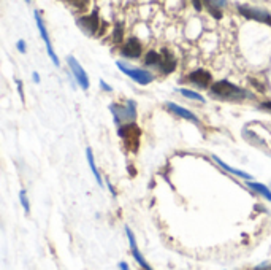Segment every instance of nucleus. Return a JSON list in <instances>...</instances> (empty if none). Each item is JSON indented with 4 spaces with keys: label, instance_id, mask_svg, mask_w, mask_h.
Returning a JSON list of instances; mask_svg holds the SVG:
<instances>
[{
    "label": "nucleus",
    "instance_id": "nucleus-1",
    "mask_svg": "<svg viewBox=\"0 0 271 270\" xmlns=\"http://www.w3.org/2000/svg\"><path fill=\"white\" fill-rule=\"evenodd\" d=\"M211 92L220 99H241L243 95H249L244 89H241L230 81H216L211 86Z\"/></svg>",
    "mask_w": 271,
    "mask_h": 270
},
{
    "label": "nucleus",
    "instance_id": "nucleus-2",
    "mask_svg": "<svg viewBox=\"0 0 271 270\" xmlns=\"http://www.w3.org/2000/svg\"><path fill=\"white\" fill-rule=\"evenodd\" d=\"M118 134L120 135V139H124L125 142V148H129L132 153L138 151V146H140V135L141 130L135 123L125 124L122 127H119Z\"/></svg>",
    "mask_w": 271,
    "mask_h": 270
},
{
    "label": "nucleus",
    "instance_id": "nucleus-3",
    "mask_svg": "<svg viewBox=\"0 0 271 270\" xmlns=\"http://www.w3.org/2000/svg\"><path fill=\"white\" fill-rule=\"evenodd\" d=\"M110 108H111L114 123L116 124H122V123L130 124L136 118V107H135V102H132V100L127 102V107H120L118 104H114Z\"/></svg>",
    "mask_w": 271,
    "mask_h": 270
},
{
    "label": "nucleus",
    "instance_id": "nucleus-4",
    "mask_svg": "<svg viewBox=\"0 0 271 270\" xmlns=\"http://www.w3.org/2000/svg\"><path fill=\"white\" fill-rule=\"evenodd\" d=\"M116 65L119 67V70L122 72V73H125L127 76H130L132 80H134L135 83H138V85L141 86H146L149 85L151 81H152V73H149V72L143 70V69H135V67H130V65H125L124 62H116Z\"/></svg>",
    "mask_w": 271,
    "mask_h": 270
},
{
    "label": "nucleus",
    "instance_id": "nucleus-5",
    "mask_svg": "<svg viewBox=\"0 0 271 270\" xmlns=\"http://www.w3.org/2000/svg\"><path fill=\"white\" fill-rule=\"evenodd\" d=\"M34 15H35V21H37V27H38V31H40V34H41V38H43L45 45H46V51H48V56L51 57V61L54 62V65H56V67H59V65H60V61H59L57 54H56V51H54V48H52V45H51L50 35H48L46 26H45L43 19H41V15L38 13V11H35Z\"/></svg>",
    "mask_w": 271,
    "mask_h": 270
},
{
    "label": "nucleus",
    "instance_id": "nucleus-6",
    "mask_svg": "<svg viewBox=\"0 0 271 270\" xmlns=\"http://www.w3.org/2000/svg\"><path fill=\"white\" fill-rule=\"evenodd\" d=\"M67 64H68V67L71 70V73H73L78 85H80L83 89H87L89 88V76H87L86 72H84V69L81 67V64L78 62L73 56L67 57Z\"/></svg>",
    "mask_w": 271,
    "mask_h": 270
},
{
    "label": "nucleus",
    "instance_id": "nucleus-7",
    "mask_svg": "<svg viewBox=\"0 0 271 270\" xmlns=\"http://www.w3.org/2000/svg\"><path fill=\"white\" fill-rule=\"evenodd\" d=\"M238 10H239V13L248 18V19L271 24V15L268 13V11L262 10V8H257V7L252 8V7H246V5H239Z\"/></svg>",
    "mask_w": 271,
    "mask_h": 270
},
{
    "label": "nucleus",
    "instance_id": "nucleus-8",
    "mask_svg": "<svg viewBox=\"0 0 271 270\" xmlns=\"http://www.w3.org/2000/svg\"><path fill=\"white\" fill-rule=\"evenodd\" d=\"M125 232H127V237H129V243H130V250H132V254H134L135 261L140 264V266L144 269V270H152V267L149 266V264L146 262V259L143 257V254L140 253V250H138L136 247V240H135V235L134 232H132V229L129 226H125Z\"/></svg>",
    "mask_w": 271,
    "mask_h": 270
},
{
    "label": "nucleus",
    "instance_id": "nucleus-9",
    "mask_svg": "<svg viewBox=\"0 0 271 270\" xmlns=\"http://www.w3.org/2000/svg\"><path fill=\"white\" fill-rule=\"evenodd\" d=\"M78 24L86 31L87 34H95L99 31V26H100V19H99V10H94L92 15L89 16H83L80 18V21H78Z\"/></svg>",
    "mask_w": 271,
    "mask_h": 270
},
{
    "label": "nucleus",
    "instance_id": "nucleus-10",
    "mask_svg": "<svg viewBox=\"0 0 271 270\" xmlns=\"http://www.w3.org/2000/svg\"><path fill=\"white\" fill-rule=\"evenodd\" d=\"M187 80L190 83H194L195 86L204 89V88H208L211 80H213V76H211V73H209L208 70L200 69V70H195V72H192V73H189L187 75Z\"/></svg>",
    "mask_w": 271,
    "mask_h": 270
},
{
    "label": "nucleus",
    "instance_id": "nucleus-11",
    "mask_svg": "<svg viewBox=\"0 0 271 270\" xmlns=\"http://www.w3.org/2000/svg\"><path fill=\"white\" fill-rule=\"evenodd\" d=\"M120 53H122V56H127V57H138L141 54V43L140 40L132 37L127 40V43H125V46L120 50Z\"/></svg>",
    "mask_w": 271,
    "mask_h": 270
},
{
    "label": "nucleus",
    "instance_id": "nucleus-12",
    "mask_svg": "<svg viewBox=\"0 0 271 270\" xmlns=\"http://www.w3.org/2000/svg\"><path fill=\"white\" fill-rule=\"evenodd\" d=\"M167 108H168V110H171V111L174 113V115H178V116L184 118V119H189V121L198 123V118H197L190 110H187V108L181 107V105H178V104H173V102H168Z\"/></svg>",
    "mask_w": 271,
    "mask_h": 270
},
{
    "label": "nucleus",
    "instance_id": "nucleus-13",
    "mask_svg": "<svg viewBox=\"0 0 271 270\" xmlns=\"http://www.w3.org/2000/svg\"><path fill=\"white\" fill-rule=\"evenodd\" d=\"M86 156H87V162H89L90 170H92V173H94L95 181H97L99 186H103V180H102L100 173H99V169H97V165H95V159H94V151H92V148H89V146L86 148Z\"/></svg>",
    "mask_w": 271,
    "mask_h": 270
},
{
    "label": "nucleus",
    "instance_id": "nucleus-14",
    "mask_svg": "<svg viewBox=\"0 0 271 270\" xmlns=\"http://www.w3.org/2000/svg\"><path fill=\"white\" fill-rule=\"evenodd\" d=\"M213 159L216 161V162H218V164L222 167V169H224V170H227V172H230V173H233V175L235 177H239V178H246V180H251L252 177L249 175V173H246V172H243V170H238V169H233V167H230V165H228V164H225V162L224 161H222L220 158H218V156H213Z\"/></svg>",
    "mask_w": 271,
    "mask_h": 270
},
{
    "label": "nucleus",
    "instance_id": "nucleus-15",
    "mask_svg": "<svg viewBox=\"0 0 271 270\" xmlns=\"http://www.w3.org/2000/svg\"><path fill=\"white\" fill-rule=\"evenodd\" d=\"M248 186H249L251 189L257 191V193L260 194V196H263L267 200H270V202H271V191H270V189H268L265 184H262V183H257V181H249V183H248Z\"/></svg>",
    "mask_w": 271,
    "mask_h": 270
},
{
    "label": "nucleus",
    "instance_id": "nucleus-16",
    "mask_svg": "<svg viewBox=\"0 0 271 270\" xmlns=\"http://www.w3.org/2000/svg\"><path fill=\"white\" fill-rule=\"evenodd\" d=\"M146 65H152V67H160V64H162V57L159 56L157 53H154V51H151L148 53V56H146Z\"/></svg>",
    "mask_w": 271,
    "mask_h": 270
},
{
    "label": "nucleus",
    "instance_id": "nucleus-17",
    "mask_svg": "<svg viewBox=\"0 0 271 270\" xmlns=\"http://www.w3.org/2000/svg\"><path fill=\"white\" fill-rule=\"evenodd\" d=\"M179 92L183 94V95H186V97H189V99H192V100H198V102H204V99L202 97L200 94L198 92H195V91H190V89H179Z\"/></svg>",
    "mask_w": 271,
    "mask_h": 270
},
{
    "label": "nucleus",
    "instance_id": "nucleus-18",
    "mask_svg": "<svg viewBox=\"0 0 271 270\" xmlns=\"http://www.w3.org/2000/svg\"><path fill=\"white\" fill-rule=\"evenodd\" d=\"M19 200H21V205H22V208H24V212H26V213H30V205H29L27 193H26V191H24V189L19 193Z\"/></svg>",
    "mask_w": 271,
    "mask_h": 270
},
{
    "label": "nucleus",
    "instance_id": "nucleus-19",
    "mask_svg": "<svg viewBox=\"0 0 271 270\" xmlns=\"http://www.w3.org/2000/svg\"><path fill=\"white\" fill-rule=\"evenodd\" d=\"M113 38H114V41H120V40H122V26H120V24H118V29L114 31Z\"/></svg>",
    "mask_w": 271,
    "mask_h": 270
},
{
    "label": "nucleus",
    "instance_id": "nucleus-20",
    "mask_svg": "<svg viewBox=\"0 0 271 270\" xmlns=\"http://www.w3.org/2000/svg\"><path fill=\"white\" fill-rule=\"evenodd\" d=\"M16 46H17V51L19 53H26V43H24V40H17Z\"/></svg>",
    "mask_w": 271,
    "mask_h": 270
},
{
    "label": "nucleus",
    "instance_id": "nucleus-21",
    "mask_svg": "<svg viewBox=\"0 0 271 270\" xmlns=\"http://www.w3.org/2000/svg\"><path fill=\"white\" fill-rule=\"evenodd\" d=\"M100 88H103V89H105V91H108V92H110V91H111V88H110V86H108V85H106V81H105V80H100Z\"/></svg>",
    "mask_w": 271,
    "mask_h": 270
},
{
    "label": "nucleus",
    "instance_id": "nucleus-22",
    "mask_svg": "<svg viewBox=\"0 0 271 270\" xmlns=\"http://www.w3.org/2000/svg\"><path fill=\"white\" fill-rule=\"evenodd\" d=\"M119 269H120V270H129L127 262H119Z\"/></svg>",
    "mask_w": 271,
    "mask_h": 270
},
{
    "label": "nucleus",
    "instance_id": "nucleus-23",
    "mask_svg": "<svg viewBox=\"0 0 271 270\" xmlns=\"http://www.w3.org/2000/svg\"><path fill=\"white\" fill-rule=\"evenodd\" d=\"M17 91H19L21 97H24V94H22V83L21 81H17Z\"/></svg>",
    "mask_w": 271,
    "mask_h": 270
},
{
    "label": "nucleus",
    "instance_id": "nucleus-24",
    "mask_svg": "<svg viewBox=\"0 0 271 270\" xmlns=\"http://www.w3.org/2000/svg\"><path fill=\"white\" fill-rule=\"evenodd\" d=\"M262 108H267V110L271 111V102H265V104H262Z\"/></svg>",
    "mask_w": 271,
    "mask_h": 270
},
{
    "label": "nucleus",
    "instance_id": "nucleus-25",
    "mask_svg": "<svg viewBox=\"0 0 271 270\" xmlns=\"http://www.w3.org/2000/svg\"><path fill=\"white\" fill-rule=\"evenodd\" d=\"M32 80H34L35 83H40V76H38V73H32Z\"/></svg>",
    "mask_w": 271,
    "mask_h": 270
}]
</instances>
